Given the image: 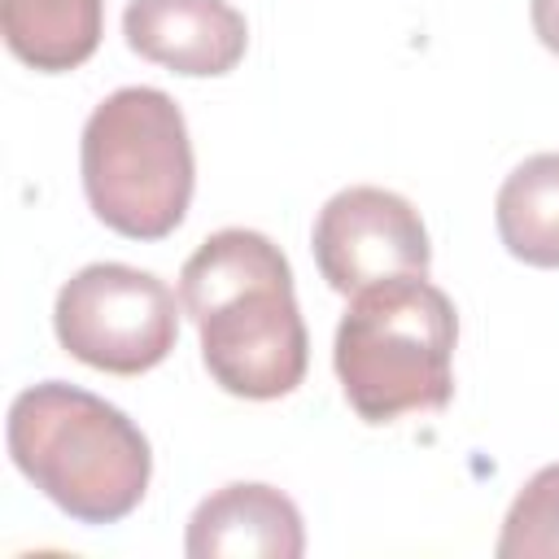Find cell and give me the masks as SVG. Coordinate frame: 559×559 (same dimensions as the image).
Returning a JSON list of instances; mask_svg holds the SVG:
<instances>
[{
  "instance_id": "7c38bea8",
  "label": "cell",
  "mask_w": 559,
  "mask_h": 559,
  "mask_svg": "<svg viewBox=\"0 0 559 559\" xmlns=\"http://www.w3.org/2000/svg\"><path fill=\"white\" fill-rule=\"evenodd\" d=\"M528 17H533V35L542 39V48L559 57V0H528Z\"/></svg>"
},
{
  "instance_id": "9c48e42d",
  "label": "cell",
  "mask_w": 559,
  "mask_h": 559,
  "mask_svg": "<svg viewBox=\"0 0 559 559\" xmlns=\"http://www.w3.org/2000/svg\"><path fill=\"white\" fill-rule=\"evenodd\" d=\"M0 31L22 66L66 74L100 48L105 0H0Z\"/></svg>"
},
{
  "instance_id": "8992f818",
  "label": "cell",
  "mask_w": 559,
  "mask_h": 559,
  "mask_svg": "<svg viewBox=\"0 0 559 559\" xmlns=\"http://www.w3.org/2000/svg\"><path fill=\"white\" fill-rule=\"evenodd\" d=\"M310 249L328 288L354 297L367 284L393 275H428L432 245L419 210L389 188H341L323 201Z\"/></svg>"
},
{
  "instance_id": "52a82bcc",
  "label": "cell",
  "mask_w": 559,
  "mask_h": 559,
  "mask_svg": "<svg viewBox=\"0 0 559 559\" xmlns=\"http://www.w3.org/2000/svg\"><path fill=\"white\" fill-rule=\"evenodd\" d=\"M131 52L188 79H214L240 66L249 48L245 13L227 0H131L122 9Z\"/></svg>"
},
{
  "instance_id": "8fae6325",
  "label": "cell",
  "mask_w": 559,
  "mask_h": 559,
  "mask_svg": "<svg viewBox=\"0 0 559 559\" xmlns=\"http://www.w3.org/2000/svg\"><path fill=\"white\" fill-rule=\"evenodd\" d=\"M493 550L502 559H559V463L524 480Z\"/></svg>"
},
{
  "instance_id": "277c9868",
  "label": "cell",
  "mask_w": 559,
  "mask_h": 559,
  "mask_svg": "<svg viewBox=\"0 0 559 559\" xmlns=\"http://www.w3.org/2000/svg\"><path fill=\"white\" fill-rule=\"evenodd\" d=\"M92 214L127 240L170 236L192 201L197 166L183 109L162 87L109 92L79 140Z\"/></svg>"
},
{
  "instance_id": "5b68a950",
  "label": "cell",
  "mask_w": 559,
  "mask_h": 559,
  "mask_svg": "<svg viewBox=\"0 0 559 559\" xmlns=\"http://www.w3.org/2000/svg\"><path fill=\"white\" fill-rule=\"evenodd\" d=\"M179 310L183 301L153 271L92 262L61 284L52 328L70 358L109 376H140L175 349Z\"/></svg>"
},
{
  "instance_id": "ba28073f",
  "label": "cell",
  "mask_w": 559,
  "mask_h": 559,
  "mask_svg": "<svg viewBox=\"0 0 559 559\" xmlns=\"http://www.w3.org/2000/svg\"><path fill=\"white\" fill-rule=\"evenodd\" d=\"M188 559H297L306 524L288 493L258 480L214 489L188 520Z\"/></svg>"
},
{
  "instance_id": "6da1fadb",
  "label": "cell",
  "mask_w": 559,
  "mask_h": 559,
  "mask_svg": "<svg viewBox=\"0 0 559 559\" xmlns=\"http://www.w3.org/2000/svg\"><path fill=\"white\" fill-rule=\"evenodd\" d=\"M179 301L201 332L210 380L249 402H271L306 380L310 336L280 245L249 227H223L179 271Z\"/></svg>"
},
{
  "instance_id": "30bf717a",
  "label": "cell",
  "mask_w": 559,
  "mask_h": 559,
  "mask_svg": "<svg viewBox=\"0 0 559 559\" xmlns=\"http://www.w3.org/2000/svg\"><path fill=\"white\" fill-rule=\"evenodd\" d=\"M493 223L511 258L542 271L559 266V153H533L502 179Z\"/></svg>"
},
{
  "instance_id": "7a4b0ae2",
  "label": "cell",
  "mask_w": 559,
  "mask_h": 559,
  "mask_svg": "<svg viewBox=\"0 0 559 559\" xmlns=\"http://www.w3.org/2000/svg\"><path fill=\"white\" fill-rule=\"evenodd\" d=\"M9 459L79 524L127 520L153 476L148 437L118 406L66 380H44L13 397Z\"/></svg>"
},
{
  "instance_id": "3957f363",
  "label": "cell",
  "mask_w": 559,
  "mask_h": 559,
  "mask_svg": "<svg viewBox=\"0 0 559 559\" xmlns=\"http://www.w3.org/2000/svg\"><path fill=\"white\" fill-rule=\"evenodd\" d=\"M454 301L424 275H393L349 297L332 367L345 402L367 424L445 411L454 397Z\"/></svg>"
}]
</instances>
